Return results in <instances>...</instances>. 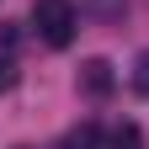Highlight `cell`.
Masks as SVG:
<instances>
[{
  "label": "cell",
  "mask_w": 149,
  "mask_h": 149,
  "mask_svg": "<svg viewBox=\"0 0 149 149\" xmlns=\"http://www.w3.org/2000/svg\"><path fill=\"white\" fill-rule=\"evenodd\" d=\"M133 91L149 96V53H139V64H133Z\"/></svg>",
  "instance_id": "6"
},
{
  "label": "cell",
  "mask_w": 149,
  "mask_h": 149,
  "mask_svg": "<svg viewBox=\"0 0 149 149\" xmlns=\"http://www.w3.org/2000/svg\"><path fill=\"white\" fill-rule=\"evenodd\" d=\"M59 149H101V133H96V123H80V128H69Z\"/></svg>",
  "instance_id": "3"
},
{
  "label": "cell",
  "mask_w": 149,
  "mask_h": 149,
  "mask_svg": "<svg viewBox=\"0 0 149 149\" xmlns=\"http://www.w3.org/2000/svg\"><path fill=\"white\" fill-rule=\"evenodd\" d=\"M11 85H16V64H11V59H0V96H6Z\"/></svg>",
  "instance_id": "7"
},
{
  "label": "cell",
  "mask_w": 149,
  "mask_h": 149,
  "mask_svg": "<svg viewBox=\"0 0 149 149\" xmlns=\"http://www.w3.org/2000/svg\"><path fill=\"white\" fill-rule=\"evenodd\" d=\"M112 149H144V133H139L133 123H123L117 133H112Z\"/></svg>",
  "instance_id": "5"
},
{
  "label": "cell",
  "mask_w": 149,
  "mask_h": 149,
  "mask_svg": "<svg viewBox=\"0 0 149 149\" xmlns=\"http://www.w3.org/2000/svg\"><path fill=\"white\" fill-rule=\"evenodd\" d=\"M32 27H37V37H43L48 48H69L74 27H80L74 0H32Z\"/></svg>",
  "instance_id": "1"
},
{
  "label": "cell",
  "mask_w": 149,
  "mask_h": 149,
  "mask_svg": "<svg viewBox=\"0 0 149 149\" xmlns=\"http://www.w3.org/2000/svg\"><path fill=\"white\" fill-rule=\"evenodd\" d=\"M85 16H96V22H117V16L128 11V0H80Z\"/></svg>",
  "instance_id": "4"
},
{
  "label": "cell",
  "mask_w": 149,
  "mask_h": 149,
  "mask_svg": "<svg viewBox=\"0 0 149 149\" xmlns=\"http://www.w3.org/2000/svg\"><path fill=\"white\" fill-rule=\"evenodd\" d=\"M74 85H80L85 96L101 101V96H112V85H117V80H112V64H107V59H85L80 74H74Z\"/></svg>",
  "instance_id": "2"
}]
</instances>
